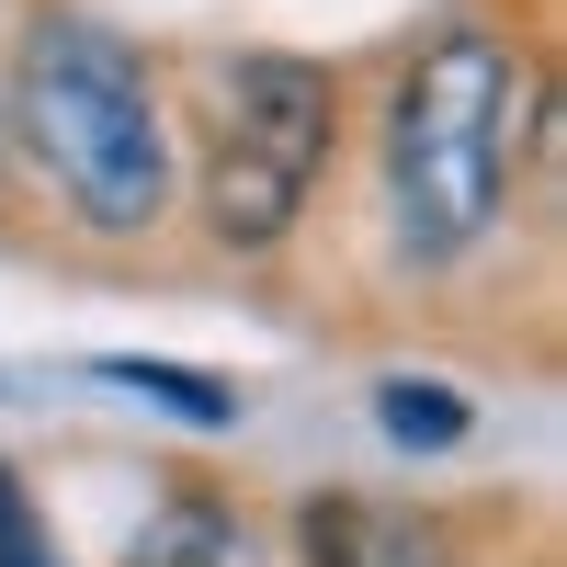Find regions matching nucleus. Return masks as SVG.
Returning a JSON list of instances; mask_svg holds the SVG:
<instances>
[{
  "mask_svg": "<svg viewBox=\"0 0 567 567\" xmlns=\"http://www.w3.org/2000/svg\"><path fill=\"white\" fill-rule=\"evenodd\" d=\"M0 567H69L58 545H45V523H34V499H23L12 465H0Z\"/></svg>",
  "mask_w": 567,
  "mask_h": 567,
  "instance_id": "6e6552de",
  "label": "nucleus"
},
{
  "mask_svg": "<svg viewBox=\"0 0 567 567\" xmlns=\"http://www.w3.org/2000/svg\"><path fill=\"white\" fill-rule=\"evenodd\" d=\"M329 136H341V80L318 58L250 45V58L216 69V136H205V227H216V250H272L307 216L318 171H329Z\"/></svg>",
  "mask_w": 567,
  "mask_h": 567,
  "instance_id": "7ed1b4c3",
  "label": "nucleus"
},
{
  "mask_svg": "<svg viewBox=\"0 0 567 567\" xmlns=\"http://www.w3.org/2000/svg\"><path fill=\"white\" fill-rule=\"evenodd\" d=\"M374 432H386L398 454H454L465 432H477V398L443 386V374H386V386H374Z\"/></svg>",
  "mask_w": 567,
  "mask_h": 567,
  "instance_id": "423d86ee",
  "label": "nucleus"
},
{
  "mask_svg": "<svg viewBox=\"0 0 567 567\" xmlns=\"http://www.w3.org/2000/svg\"><path fill=\"white\" fill-rule=\"evenodd\" d=\"M307 567H454V556H443V523L363 499V488H329V499H307Z\"/></svg>",
  "mask_w": 567,
  "mask_h": 567,
  "instance_id": "20e7f679",
  "label": "nucleus"
},
{
  "mask_svg": "<svg viewBox=\"0 0 567 567\" xmlns=\"http://www.w3.org/2000/svg\"><path fill=\"white\" fill-rule=\"evenodd\" d=\"M23 148L45 159V182H58L103 239H148L159 205H171L159 91H148L125 34L80 23V12H45L34 45H23Z\"/></svg>",
  "mask_w": 567,
  "mask_h": 567,
  "instance_id": "f03ea898",
  "label": "nucleus"
},
{
  "mask_svg": "<svg viewBox=\"0 0 567 567\" xmlns=\"http://www.w3.org/2000/svg\"><path fill=\"white\" fill-rule=\"evenodd\" d=\"M91 374H103V386H125V398H148V409H171V420H194V432H227V420H239V386H227V374H205V363H148V352H103Z\"/></svg>",
  "mask_w": 567,
  "mask_h": 567,
  "instance_id": "0eeeda50",
  "label": "nucleus"
},
{
  "mask_svg": "<svg viewBox=\"0 0 567 567\" xmlns=\"http://www.w3.org/2000/svg\"><path fill=\"white\" fill-rule=\"evenodd\" d=\"M511 125H523V58L499 34L454 23L420 45V69L398 80V114H386V205H398V239L420 272L465 261L499 227Z\"/></svg>",
  "mask_w": 567,
  "mask_h": 567,
  "instance_id": "f257e3e1",
  "label": "nucleus"
},
{
  "mask_svg": "<svg viewBox=\"0 0 567 567\" xmlns=\"http://www.w3.org/2000/svg\"><path fill=\"white\" fill-rule=\"evenodd\" d=\"M125 567H261V545H250V523L227 499L182 488L171 511H148V534L125 545Z\"/></svg>",
  "mask_w": 567,
  "mask_h": 567,
  "instance_id": "39448f33",
  "label": "nucleus"
}]
</instances>
